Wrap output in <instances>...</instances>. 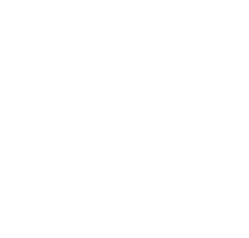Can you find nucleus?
Returning a JSON list of instances; mask_svg holds the SVG:
<instances>
[]
</instances>
